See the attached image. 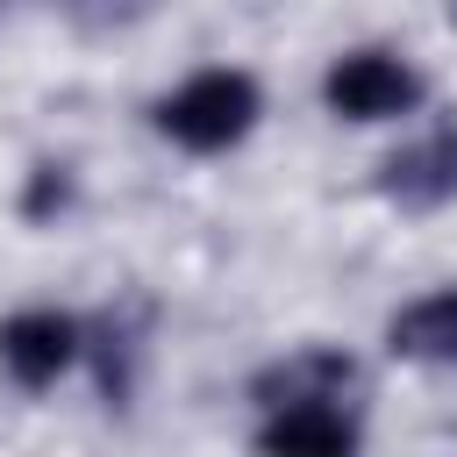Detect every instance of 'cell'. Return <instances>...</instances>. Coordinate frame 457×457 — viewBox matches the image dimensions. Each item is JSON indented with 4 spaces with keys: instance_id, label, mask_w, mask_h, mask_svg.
Here are the masks:
<instances>
[{
    "instance_id": "3957f363",
    "label": "cell",
    "mask_w": 457,
    "mask_h": 457,
    "mask_svg": "<svg viewBox=\"0 0 457 457\" xmlns=\"http://www.w3.org/2000/svg\"><path fill=\"white\" fill-rule=\"evenodd\" d=\"M79 357H86V321L64 307H21L0 321V371L21 393H50Z\"/></svg>"
},
{
    "instance_id": "5b68a950",
    "label": "cell",
    "mask_w": 457,
    "mask_h": 457,
    "mask_svg": "<svg viewBox=\"0 0 457 457\" xmlns=\"http://www.w3.org/2000/svg\"><path fill=\"white\" fill-rule=\"evenodd\" d=\"M364 443L350 400H293V407H264L257 421V450H286V457H350Z\"/></svg>"
},
{
    "instance_id": "30bf717a",
    "label": "cell",
    "mask_w": 457,
    "mask_h": 457,
    "mask_svg": "<svg viewBox=\"0 0 457 457\" xmlns=\"http://www.w3.org/2000/svg\"><path fill=\"white\" fill-rule=\"evenodd\" d=\"M450 21H457V0H450Z\"/></svg>"
},
{
    "instance_id": "ba28073f",
    "label": "cell",
    "mask_w": 457,
    "mask_h": 457,
    "mask_svg": "<svg viewBox=\"0 0 457 457\" xmlns=\"http://www.w3.org/2000/svg\"><path fill=\"white\" fill-rule=\"evenodd\" d=\"M157 7H164V0H64V21H71L79 36H129V29H143Z\"/></svg>"
},
{
    "instance_id": "7a4b0ae2",
    "label": "cell",
    "mask_w": 457,
    "mask_h": 457,
    "mask_svg": "<svg viewBox=\"0 0 457 457\" xmlns=\"http://www.w3.org/2000/svg\"><path fill=\"white\" fill-rule=\"evenodd\" d=\"M421 93H428L421 71H414L407 57H393V50H343V57L321 71V107H328L336 121H357V129L414 114Z\"/></svg>"
},
{
    "instance_id": "8992f818",
    "label": "cell",
    "mask_w": 457,
    "mask_h": 457,
    "mask_svg": "<svg viewBox=\"0 0 457 457\" xmlns=\"http://www.w3.org/2000/svg\"><path fill=\"white\" fill-rule=\"evenodd\" d=\"M357 393V357L328 350V343H307L293 357H271L257 378H250V400L257 407H293V400H350Z\"/></svg>"
},
{
    "instance_id": "9c48e42d",
    "label": "cell",
    "mask_w": 457,
    "mask_h": 457,
    "mask_svg": "<svg viewBox=\"0 0 457 457\" xmlns=\"http://www.w3.org/2000/svg\"><path fill=\"white\" fill-rule=\"evenodd\" d=\"M71 207V164H36L29 171V186H21V221H57Z\"/></svg>"
},
{
    "instance_id": "277c9868",
    "label": "cell",
    "mask_w": 457,
    "mask_h": 457,
    "mask_svg": "<svg viewBox=\"0 0 457 457\" xmlns=\"http://www.w3.org/2000/svg\"><path fill=\"white\" fill-rule=\"evenodd\" d=\"M378 193L400 207V214H436L457 200V121H436L421 129L414 143H400L386 164H378Z\"/></svg>"
},
{
    "instance_id": "52a82bcc",
    "label": "cell",
    "mask_w": 457,
    "mask_h": 457,
    "mask_svg": "<svg viewBox=\"0 0 457 457\" xmlns=\"http://www.w3.org/2000/svg\"><path fill=\"white\" fill-rule=\"evenodd\" d=\"M386 350L407 357V364H457V286L407 300L386 321Z\"/></svg>"
},
{
    "instance_id": "6da1fadb",
    "label": "cell",
    "mask_w": 457,
    "mask_h": 457,
    "mask_svg": "<svg viewBox=\"0 0 457 457\" xmlns=\"http://www.w3.org/2000/svg\"><path fill=\"white\" fill-rule=\"evenodd\" d=\"M257 114H264V93H257V79L236 71V64H207V71L179 79V86L150 107L157 136L179 143L186 157H221V150H236V143L257 129Z\"/></svg>"
}]
</instances>
